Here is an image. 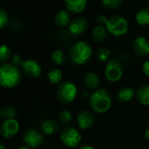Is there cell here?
I'll return each instance as SVG.
<instances>
[{"label": "cell", "instance_id": "obj_1", "mask_svg": "<svg viewBox=\"0 0 149 149\" xmlns=\"http://www.w3.org/2000/svg\"><path fill=\"white\" fill-rule=\"evenodd\" d=\"M21 81V72L12 63H4L0 67V85L11 89L16 87Z\"/></svg>", "mask_w": 149, "mask_h": 149}, {"label": "cell", "instance_id": "obj_2", "mask_svg": "<svg viewBox=\"0 0 149 149\" xmlns=\"http://www.w3.org/2000/svg\"><path fill=\"white\" fill-rule=\"evenodd\" d=\"M92 55V47L85 41H77L74 43L69 49V57L73 63L84 65L87 63Z\"/></svg>", "mask_w": 149, "mask_h": 149}, {"label": "cell", "instance_id": "obj_3", "mask_svg": "<svg viewBox=\"0 0 149 149\" xmlns=\"http://www.w3.org/2000/svg\"><path fill=\"white\" fill-rule=\"evenodd\" d=\"M90 105L95 112L104 113L111 106V97L107 91L97 90L90 96Z\"/></svg>", "mask_w": 149, "mask_h": 149}, {"label": "cell", "instance_id": "obj_4", "mask_svg": "<svg viewBox=\"0 0 149 149\" xmlns=\"http://www.w3.org/2000/svg\"><path fill=\"white\" fill-rule=\"evenodd\" d=\"M105 26L109 33L115 37H120L127 33L129 24L124 17L119 15H113L107 19Z\"/></svg>", "mask_w": 149, "mask_h": 149}, {"label": "cell", "instance_id": "obj_5", "mask_svg": "<svg viewBox=\"0 0 149 149\" xmlns=\"http://www.w3.org/2000/svg\"><path fill=\"white\" fill-rule=\"evenodd\" d=\"M77 88L71 82H63L57 88L56 96L58 100L62 104H70L76 98Z\"/></svg>", "mask_w": 149, "mask_h": 149}, {"label": "cell", "instance_id": "obj_6", "mask_svg": "<svg viewBox=\"0 0 149 149\" xmlns=\"http://www.w3.org/2000/svg\"><path fill=\"white\" fill-rule=\"evenodd\" d=\"M61 142L68 147H76L79 145L82 140V135L77 129L66 126L61 132Z\"/></svg>", "mask_w": 149, "mask_h": 149}, {"label": "cell", "instance_id": "obj_7", "mask_svg": "<svg viewBox=\"0 0 149 149\" xmlns=\"http://www.w3.org/2000/svg\"><path fill=\"white\" fill-rule=\"evenodd\" d=\"M104 74L107 80L112 83H116L122 78L123 76V68L119 61L112 59L105 66Z\"/></svg>", "mask_w": 149, "mask_h": 149}, {"label": "cell", "instance_id": "obj_8", "mask_svg": "<svg viewBox=\"0 0 149 149\" xmlns=\"http://www.w3.org/2000/svg\"><path fill=\"white\" fill-rule=\"evenodd\" d=\"M89 27L88 20L84 17H78L71 20L70 24L68 25V33L71 35L78 36L84 34Z\"/></svg>", "mask_w": 149, "mask_h": 149}, {"label": "cell", "instance_id": "obj_9", "mask_svg": "<svg viewBox=\"0 0 149 149\" xmlns=\"http://www.w3.org/2000/svg\"><path fill=\"white\" fill-rule=\"evenodd\" d=\"M19 130V124L14 118L4 120L0 126V132L4 138L9 139L15 136Z\"/></svg>", "mask_w": 149, "mask_h": 149}, {"label": "cell", "instance_id": "obj_10", "mask_svg": "<svg viewBox=\"0 0 149 149\" xmlns=\"http://www.w3.org/2000/svg\"><path fill=\"white\" fill-rule=\"evenodd\" d=\"M24 142L25 144L30 147V148H36L40 146L43 141H44V137L42 134H40L38 131L31 129L27 131L24 136Z\"/></svg>", "mask_w": 149, "mask_h": 149}, {"label": "cell", "instance_id": "obj_11", "mask_svg": "<svg viewBox=\"0 0 149 149\" xmlns=\"http://www.w3.org/2000/svg\"><path fill=\"white\" fill-rule=\"evenodd\" d=\"M24 73L28 77L35 78L41 74V66L34 60H26L22 63Z\"/></svg>", "mask_w": 149, "mask_h": 149}, {"label": "cell", "instance_id": "obj_12", "mask_svg": "<svg viewBox=\"0 0 149 149\" xmlns=\"http://www.w3.org/2000/svg\"><path fill=\"white\" fill-rule=\"evenodd\" d=\"M132 49L140 57L149 55V41L142 36L137 37L132 43Z\"/></svg>", "mask_w": 149, "mask_h": 149}, {"label": "cell", "instance_id": "obj_13", "mask_svg": "<svg viewBox=\"0 0 149 149\" xmlns=\"http://www.w3.org/2000/svg\"><path fill=\"white\" fill-rule=\"evenodd\" d=\"M95 123V116L94 114L88 110H84L81 111L77 116V124L81 129L87 130L92 127Z\"/></svg>", "mask_w": 149, "mask_h": 149}, {"label": "cell", "instance_id": "obj_14", "mask_svg": "<svg viewBox=\"0 0 149 149\" xmlns=\"http://www.w3.org/2000/svg\"><path fill=\"white\" fill-rule=\"evenodd\" d=\"M64 4L68 12L81 13L86 8L87 0H64Z\"/></svg>", "mask_w": 149, "mask_h": 149}, {"label": "cell", "instance_id": "obj_15", "mask_svg": "<svg viewBox=\"0 0 149 149\" xmlns=\"http://www.w3.org/2000/svg\"><path fill=\"white\" fill-rule=\"evenodd\" d=\"M70 13L66 10H61L54 17V23L58 27H65L70 24Z\"/></svg>", "mask_w": 149, "mask_h": 149}, {"label": "cell", "instance_id": "obj_16", "mask_svg": "<svg viewBox=\"0 0 149 149\" xmlns=\"http://www.w3.org/2000/svg\"><path fill=\"white\" fill-rule=\"evenodd\" d=\"M41 130L47 135H54L59 130V124L53 119L45 120L41 124Z\"/></svg>", "mask_w": 149, "mask_h": 149}, {"label": "cell", "instance_id": "obj_17", "mask_svg": "<svg viewBox=\"0 0 149 149\" xmlns=\"http://www.w3.org/2000/svg\"><path fill=\"white\" fill-rule=\"evenodd\" d=\"M136 98L142 105H149V85H144L138 89Z\"/></svg>", "mask_w": 149, "mask_h": 149}, {"label": "cell", "instance_id": "obj_18", "mask_svg": "<svg viewBox=\"0 0 149 149\" xmlns=\"http://www.w3.org/2000/svg\"><path fill=\"white\" fill-rule=\"evenodd\" d=\"M92 40L97 43L104 42L107 38V30L103 26H97L94 27L91 33Z\"/></svg>", "mask_w": 149, "mask_h": 149}, {"label": "cell", "instance_id": "obj_19", "mask_svg": "<svg viewBox=\"0 0 149 149\" xmlns=\"http://www.w3.org/2000/svg\"><path fill=\"white\" fill-rule=\"evenodd\" d=\"M135 19L139 26H149V7L139 10L135 16Z\"/></svg>", "mask_w": 149, "mask_h": 149}, {"label": "cell", "instance_id": "obj_20", "mask_svg": "<svg viewBox=\"0 0 149 149\" xmlns=\"http://www.w3.org/2000/svg\"><path fill=\"white\" fill-rule=\"evenodd\" d=\"M134 96V90L132 88H123L118 91L117 97L121 103H127L132 99Z\"/></svg>", "mask_w": 149, "mask_h": 149}, {"label": "cell", "instance_id": "obj_21", "mask_svg": "<svg viewBox=\"0 0 149 149\" xmlns=\"http://www.w3.org/2000/svg\"><path fill=\"white\" fill-rule=\"evenodd\" d=\"M84 84L89 90H95L99 85V78L94 73H88L84 77Z\"/></svg>", "mask_w": 149, "mask_h": 149}, {"label": "cell", "instance_id": "obj_22", "mask_svg": "<svg viewBox=\"0 0 149 149\" xmlns=\"http://www.w3.org/2000/svg\"><path fill=\"white\" fill-rule=\"evenodd\" d=\"M47 77H48V80L51 84H59L61 79H62V73L61 72L60 69L58 68H54V69H52L48 72L47 74Z\"/></svg>", "mask_w": 149, "mask_h": 149}, {"label": "cell", "instance_id": "obj_23", "mask_svg": "<svg viewBox=\"0 0 149 149\" xmlns=\"http://www.w3.org/2000/svg\"><path fill=\"white\" fill-rule=\"evenodd\" d=\"M52 61L56 65H62L63 63L66 62L67 57H66V54H64L63 51H61V50H55L52 54Z\"/></svg>", "mask_w": 149, "mask_h": 149}, {"label": "cell", "instance_id": "obj_24", "mask_svg": "<svg viewBox=\"0 0 149 149\" xmlns=\"http://www.w3.org/2000/svg\"><path fill=\"white\" fill-rule=\"evenodd\" d=\"M97 59L102 62H104L106 61L109 60L110 56H111V50L107 47H99L97 50Z\"/></svg>", "mask_w": 149, "mask_h": 149}, {"label": "cell", "instance_id": "obj_25", "mask_svg": "<svg viewBox=\"0 0 149 149\" xmlns=\"http://www.w3.org/2000/svg\"><path fill=\"white\" fill-rule=\"evenodd\" d=\"M16 116H17V111L13 107H6L0 111V117L4 118L5 120L13 119Z\"/></svg>", "mask_w": 149, "mask_h": 149}, {"label": "cell", "instance_id": "obj_26", "mask_svg": "<svg viewBox=\"0 0 149 149\" xmlns=\"http://www.w3.org/2000/svg\"><path fill=\"white\" fill-rule=\"evenodd\" d=\"M12 55L11 49L6 45H0V62L5 63Z\"/></svg>", "mask_w": 149, "mask_h": 149}, {"label": "cell", "instance_id": "obj_27", "mask_svg": "<svg viewBox=\"0 0 149 149\" xmlns=\"http://www.w3.org/2000/svg\"><path fill=\"white\" fill-rule=\"evenodd\" d=\"M102 4L107 9L115 10L122 6L123 0H102Z\"/></svg>", "mask_w": 149, "mask_h": 149}, {"label": "cell", "instance_id": "obj_28", "mask_svg": "<svg viewBox=\"0 0 149 149\" xmlns=\"http://www.w3.org/2000/svg\"><path fill=\"white\" fill-rule=\"evenodd\" d=\"M72 114L68 110H63L59 115V120L62 125H68L72 122Z\"/></svg>", "mask_w": 149, "mask_h": 149}, {"label": "cell", "instance_id": "obj_29", "mask_svg": "<svg viewBox=\"0 0 149 149\" xmlns=\"http://www.w3.org/2000/svg\"><path fill=\"white\" fill-rule=\"evenodd\" d=\"M9 23V16L7 12L0 7V29L5 28Z\"/></svg>", "mask_w": 149, "mask_h": 149}, {"label": "cell", "instance_id": "obj_30", "mask_svg": "<svg viewBox=\"0 0 149 149\" xmlns=\"http://www.w3.org/2000/svg\"><path fill=\"white\" fill-rule=\"evenodd\" d=\"M24 61H22L21 57L19 55V54H14L13 56V59H12V64H13L14 66H22V63H23Z\"/></svg>", "mask_w": 149, "mask_h": 149}, {"label": "cell", "instance_id": "obj_31", "mask_svg": "<svg viewBox=\"0 0 149 149\" xmlns=\"http://www.w3.org/2000/svg\"><path fill=\"white\" fill-rule=\"evenodd\" d=\"M107 19H108V18H106L105 16H104V15H98L97 17V23L98 24V26H104V25L105 26V24L107 22Z\"/></svg>", "mask_w": 149, "mask_h": 149}, {"label": "cell", "instance_id": "obj_32", "mask_svg": "<svg viewBox=\"0 0 149 149\" xmlns=\"http://www.w3.org/2000/svg\"><path fill=\"white\" fill-rule=\"evenodd\" d=\"M142 69L146 77H149V60L146 61L142 65Z\"/></svg>", "mask_w": 149, "mask_h": 149}, {"label": "cell", "instance_id": "obj_33", "mask_svg": "<svg viewBox=\"0 0 149 149\" xmlns=\"http://www.w3.org/2000/svg\"><path fill=\"white\" fill-rule=\"evenodd\" d=\"M79 149H96L94 146H90V145H85V146H81Z\"/></svg>", "mask_w": 149, "mask_h": 149}, {"label": "cell", "instance_id": "obj_34", "mask_svg": "<svg viewBox=\"0 0 149 149\" xmlns=\"http://www.w3.org/2000/svg\"><path fill=\"white\" fill-rule=\"evenodd\" d=\"M145 137L147 140H149V128H147L146 131H145Z\"/></svg>", "mask_w": 149, "mask_h": 149}, {"label": "cell", "instance_id": "obj_35", "mask_svg": "<svg viewBox=\"0 0 149 149\" xmlns=\"http://www.w3.org/2000/svg\"><path fill=\"white\" fill-rule=\"evenodd\" d=\"M18 149H31V148L28 147V146H22V147H19V148H18Z\"/></svg>", "mask_w": 149, "mask_h": 149}, {"label": "cell", "instance_id": "obj_36", "mask_svg": "<svg viewBox=\"0 0 149 149\" xmlns=\"http://www.w3.org/2000/svg\"><path fill=\"white\" fill-rule=\"evenodd\" d=\"M0 149H6L5 146H4V145H2L1 143H0Z\"/></svg>", "mask_w": 149, "mask_h": 149}, {"label": "cell", "instance_id": "obj_37", "mask_svg": "<svg viewBox=\"0 0 149 149\" xmlns=\"http://www.w3.org/2000/svg\"><path fill=\"white\" fill-rule=\"evenodd\" d=\"M0 1H1V0H0Z\"/></svg>", "mask_w": 149, "mask_h": 149}]
</instances>
